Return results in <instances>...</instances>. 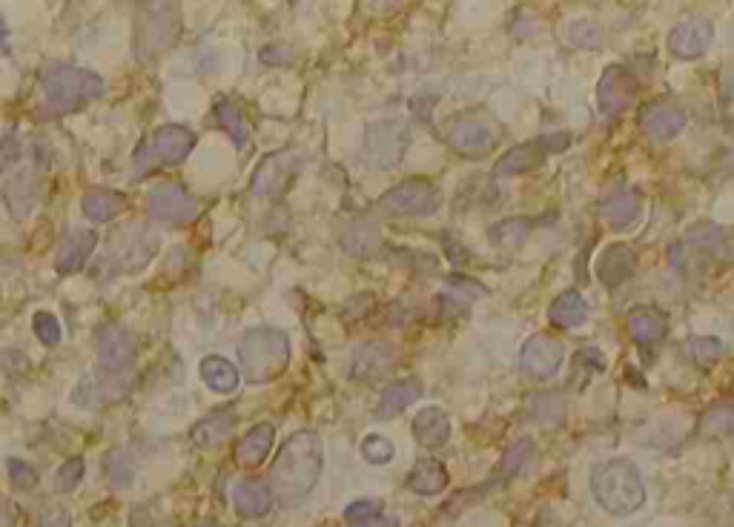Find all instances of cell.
<instances>
[{"instance_id":"20","label":"cell","mask_w":734,"mask_h":527,"mask_svg":"<svg viewBox=\"0 0 734 527\" xmlns=\"http://www.w3.org/2000/svg\"><path fill=\"white\" fill-rule=\"evenodd\" d=\"M273 502H276L273 499V490H270L267 482H261V479H241L233 487V505H236L238 516H244V519H261V516H267Z\"/></svg>"},{"instance_id":"50","label":"cell","mask_w":734,"mask_h":527,"mask_svg":"<svg viewBox=\"0 0 734 527\" xmlns=\"http://www.w3.org/2000/svg\"><path fill=\"white\" fill-rule=\"evenodd\" d=\"M723 92H726V98H732L734 95V66H729L726 75H723Z\"/></svg>"},{"instance_id":"30","label":"cell","mask_w":734,"mask_h":527,"mask_svg":"<svg viewBox=\"0 0 734 527\" xmlns=\"http://www.w3.org/2000/svg\"><path fill=\"white\" fill-rule=\"evenodd\" d=\"M548 318H551L554 327H562V330L580 327L585 318H588V301H585L577 290H565L562 296H557L551 301Z\"/></svg>"},{"instance_id":"35","label":"cell","mask_w":734,"mask_h":527,"mask_svg":"<svg viewBox=\"0 0 734 527\" xmlns=\"http://www.w3.org/2000/svg\"><path fill=\"white\" fill-rule=\"evenodd\" d=\"M528 410H531V416L540 419V422L557 424L562 416H565V399H562L560 393H551V390H545V393H531V396H528Z\"/></svg>"},{"instance_id":"40","label":"cell","mask_w":734,"mask_h":527,"mask_svg":"<svg viewBox=\"0 0 734 527\" xmlns=\"http://www.w3.org/2000/svg\"><path fill=\"white\" fill-rule=\"evenodd\" d=\"M393 444L385 436H367L362 442V456H365L370 464H388L393 459Z\"/></svg>"},{"instance_id":"13","label":"cell","mask_w":734,"mask_h":527,"mask_svg":"<svg viewBox=\"0 0 734 527\" xmlns=\"http://www.w3.org/2000/svg\"><path fill=\"white\" fill-rule=\"evenodd\" d=\"M562 356H565L562 341L551 336H534L525 341V347L519 353V367L531 379H551L560 370Z\"/></svg>"},{"instance_id":"16","label":"cell","mask_w":734,"mask_h":527,"mask_svg":"<svg viewBox=\"0 0 734 527\" xmlns=\"http://www.w3.org/2000/svg\"><path fill=\"white\" fill-rule=\"evenodd\" d=\"M3 201L15 218L29 215L38 201V167L23 164V167L12 169L9 181L3 184Z\"/></svg>"},{"instance_id":"31","label":"cell","mask_w":734,"mask_h":527,"mask_svg":"<svg viewBox=\"0 0 734 527\" xmlns=\"http://www.w3.org/2000/svg\"><path fill=\"white\" fill-rule=\"evenodd\" d=\"M408 487L416 496H436L448 487V470L439 459H425L416 464L411 476H408Z\"/></svg>"},{"instance_id":"46","label":"cell","mask_w":734,"mask_h":527,"mask_svg":"<svg viewBox=\"0 0 734 527\" xmlns=\"http://www.w3.org/2000/svg\"><path fill=\"white\" fill-rule=\"evenodd\" d=\"M264 64H293V49L290 46H267L261 49Z\"/></svg>"},{"instance_id":"19","label":"cell","mask_w":734,"mask_h":527,"mask_svg":"<svg viewBox=\"0 0 734 527\" xmlns=\"http://www.w3.org/2000/svg\"><path fill=\"white\" fill-rule=\"evenodd\" d=\"M637 270V253L628 244H611L600 253L597 261V278L603 281L608 290L623 287L628 278Z\"/></svg>"},{"instance_id":"38","label":"cell","mask_w":734,"mask_h":527,"mask_svg":"<svg viewBox=\"0 0 734 527\" xmlns=\"http://www.w3.org/2000/svg\"><path fill=\"white\" fill-rule=\"evenodd\" d=\"M686 350H689V356L697 361V364L709 367V364H714V361L723 356V341H717V338L709 336L691 338L689 344H686Z\"/></svg>"},{"instance_id":"51","label":"cell","mask_w":734,"mask_h":527,"mask_svg":"<svg viewBox=\"0 0 734 527\" xmlns=\"http://www.w3.org/2000/svg\"><path fill=\"white\" fill-rule=\"evenodd\" d=\"M0 52H9V29H6L3 18H0Z\"/></svg>"},{"instance_id":"49","label":"cell","mask_w":734,"mask_h":527,"mask_svg":"<svg viewBox=\"0 0 734 527\" xmlns=\"http://www.w3.org/2000/svg\"><path fill=\"white\" fill-rule=\"evenodd\" d=\"M0 527H18V510L15 507H0Z\"/></svg>"},{"instance_id":"3","label":"cell","mask_w":734,"mask_h":527,"mask_svg":"<svg viewBox=\"0 0 734 527\" xmlns=\"http://www.w3.org/2000/svg\"><path fill=\"white\" fill-rule=\"evenodd\" d=\"M591 493L611 516H628L646 505L643 476L628 459H611L591 470Z\"/></svg>"},{"instance_id":"4","label":"cell","mask_w":734,"mask_h":527,"mask_svg":"<svg viewBox=\"0 0 734 527\" xmlns=\"http://www.w3.org/2000/svg\"><path fill=\"white\" fill-rule=\"evenodd\" d=\"M238 359L244 379L267 384L279 379L290 364V338L276 327H256L238 341Z\"/></svg>"},{"instance_id":"21","label":"cell","mask_w":734,"mask_h":527,"mask_svg":"<svg viewBox=\"0 0 734 527\" xmlns=\"http://www.w3.org/2000/svg\"><path fill=\"white\" fill-rule=\"evenodd\" d=\"M669 318L663 316L657 307H634L628 313V333L640 347H654L666 338Z\"/></svg>"},{"instance_id":"37","label":"cell","mask_w":734,"mask_h":527,"mask_svg":"<svg viewBox=\"0 0 734 527\" xmlns=\"http://www.w3.org/2000/svg\"><path fill=\"white\" fill-rule=\"evenodd\" d=\"M376 241H379V232H376V227H370L367 221L350 224L345 230V235H342L345 250L353 255H367L373 247H376Z\"/></svg>"},{"instance_id":"48","label":"cell","mask_w":734,"mask_h":527,"mask_svg":"<svg viewBox=\"0 0 734 527\" xmlns=\"http://www.w3.org/2000/svg\"><path fill=\"white\" fill-rule=\"evenodd\" d=\"M347 527H399V519L396 516H370L365 522H356V525H347Z\"/></svg>"},{"instance_id":"25","label":"cell","mask_w":734,"mask_h":527,"mask_svg":"<svg viewBox=\"0 0 734 527\" xmlns=\"http://www.w3.org/2000/svg\"><path fill=\"white\" fill-rule=\"evenodd\" d=\"M233 427H236V413L233 410H216V413H210L207 419L195 424L193 442L201 450H216V447H221L230 439Z\"/></svg>"},{"instance_id":"45","label":"cell","mask_w":734,"mask_h":527,"mask_svg":"<svg viewBox=\"0 0 734 527\" xmlns=\"http://www.w3.org/2000/svg\"><path fill=\"white\" fill-rule=\"evenodd\" d=\"M35 527H72V519H69L66 510L52 507V510H44V513L38 516V525Z\"/></svg>"},{"instance_id":"44","label":"cell","mask_w":734,"mask_h":527,"mask_svg":"<svg viewBox=\"0 0 734 527\" xmlns=\"http://www.w3.org/2000/svg\"><path fill=\"white\" fill-rule=\"evenodd\" d=\"M382 513V505L373 502V499H362V502H353V505L345 510V522L347 525H356V522H365L370 516H379Z\"/></svg>"},{"instance_id":"24","label":"cell","mask_w":734,"mask_h":527,"mask_svg":"<svg viewBox=\"0 0 734 527\" xmlns=\"http://www.w3.org/2000/svg\"><path fill=\"white\" fill-rule=\"evenodd\" d=\"M273 439H276V430H273V424L261 422L256 424L241 442L236 444V464L238 467H247V470H253V467H259L267 456H270V450H273Z\"/></svg>"},{"instance_id":"41","label":"cell","mask_w":734,"mask_h":527,"mask_svg":"<svg viewBox=\"0 0 734 527\" xmlns=\"http://www.w3.org/2000/svg\"><path fill=\"white\" fill-rule=\"evenodd\" d=\"M81 479H84V459H69V462L61 464V470L55 476V490L69 493L81 485Z\"/></svg>"},{"instance_id":"12","label":"cell","mask_w":734,"mask_h":527,"mask_svg":"<svg viewBox=\"0 0 734 527\" xmlns=\"http://www.w3.org/2000/svg\"><path fill=\"white\" fill-rule=\"evenodd\" d=\"M634 98H637V78L628 72L626 66H608L603 72V81L597 86L600 112L608 115V118H614V115L626 112Z\"/></svg>"},{"instance_id":"10","label":"cell","mask_w":734,"mask_h":527,"mask_svg":"<svg viewBox=\"0 0 734 527\" xmlns=\"http://www.w3.org/2000/svg\"><path fill=\"white\" fill-rule=\"evenodd\" d=\"M637 124L646 132L651 141L666 144L671 138H677L686 124H689V112L674 101H651L640 109Z\"/></svg>"},{"instance_id":"6","label":"cell","mask_w":734,"mask_h":527,"mask_svg":"<svg viewBox=\"0 0 734 527\" xmlns=\"http://www.w3.org/2000/svg\"><path fill=\"white\" fill-rule=\"evenodd\" d=\"M367 161L379 169H396L411 147V127L402 121H373L365 132Z\"/></svg>"},{"instance_id":"26","label":"cell","mask_w":734,"mask_h":527,"mask_svg":"<svg viewBox=\"0 0 734 527\" xmlns=\"http://www.w3.org/2000/svg\"><path fill=\"white\" fill-rule=\"evenodd\" d=\"M413 436L422 447H442L451 439V422L439 407H425L416 419H413Z\"/></svg>"},{"instance_id":"22","label":"cell","mask_w":734,"mask_h":527,"mask_svg":"<svg viewBox=\"0 0 734 527\" xmlns=\"http://www.w3.org/2000/svg\"><path fill=\"white\" fill-rule=\"evenodd\" d=\"M683 241L689 247H697V250H706L712 253L714 258H734V241L729 232L723 227H717L712 221H700V224H691L689 230L683 232Z\"/></svg>"},{"instance_id":"14","label":"cell","mask_w":734,"mask_h":527,"mask_svg":"<svg viewBox=\"0 0 734 527\" xmlns=\"http://www.w3.org/2000/svg\"><path fill=\"white\" fill-rule=\"evenodd\" d=\"M396 361H399V350L390 341H370V344H362L353 353L350 376L359 381H376L388 376L390 370L396 367Z\"/></svg>"},{"instance_id":"5","label":"cell","mask_w":734,"mask_h":527,"mask_svg":"<svg viewBox=\"0 0 734 527\" xmlns=\"http://www.w3.org/2000/svg\"><path fill=\"white\" fill-rule=\"evenodd\" d=\"M195 149V132L187 127H178V124H167V127H158L150 132L135 152H132V169L138 178L150 175L152 169L173 167L181 164L190 152Z\"/></svg>"},{"instance_id":"39","label":"cell","mask_w":734,"mask_h":527,"mask_svg":"<svg viewBox=\"0 0 734 527\" xmlns=\"http://www.w3.org/2000/svg\"><path fill=\"white\" fill-rule=\"evenodd\" d=\"M32 327H35V333L38 338L44 341L46 347H55L61 336H64V330H61V321L52 316V313H35L32 318Z\"/></svg>"},{"instance_id":"34","label":"cell","mask_w":734,"mask_h":527,"mask_svg":"<svg viewBox=\"0 0 734 527\" xmlns=\"http://www.w3.org/2000/svg\"><path fill=\"white\" fill-rule=\"evenodd\" d=\"M216 121L221 124V129L233 138L236 147H244V144H247L250 129H247V121H244L241 109H238L233 101H221V104L216 106Z\"/></svg>"},{"instance_id":"11","label":"cell","mask_w":734,"mask_h":527,"mask_svg":"<svg viewBox=\"0 0 734 527\" xmlns=\"http://www.w3.org/2000/svg\"><path fill=\"white\" fill-rule=\"evenodd\" d=\"M299 164H302V158L293 149L267 155L261 161V167L256 169V175H253V192L261 195V198H279L281 192L287 190V184L293 181Z\"/></svg>"},{"instance_id":"17","label":"cell","mask_w":734,"mask_h":527,"mask_svg":"<svg viewBox=\"0 0 734 527\" xmlns=\"http://www.w3.org/2000/svg\"><path fill=\"white\" fill-rule=\"evenodd\" d=\"M640 192L634 187H617L600 198V218L611 230H626L640 218Z\"/></svg>"},{"instance_id":"9","label":"cell","mask_w":734,"mask_h":527,"mask_svg":"<svg viewBox=\"0 0 734 527\" xmlns=\"http://www.w3.org/2000/svg\"><path fill=\"white\" fill-rule=\"evenodd\" d=\"M442 204V192L425 178H408L385 195V207L396 215H431Z\"/></svg>"},{"instance_id":"18","label":"cell","mask_w":734,"mask_h":527,"mask_svg":"<svg viewBox=\"0 0 734 527\" xmlns=\"http://www.w3.org/2000/svg\"><path fill=\"white\" fill-rule=\"evenodd\" d=\"M714 41V26L709 21H686L674 26L669 35V49L683 58V61H694L700 58Z\"/></svg>"},{"instance_id":"7","label":"cell","mask_w":734,"mask_h":527,"mask_svg":"<svg viewBox=\"0 0 734 527\" xmlns=\"http://www.w3.org/2000/svg\"><path fill=\"white\" fill-rule=\"evenodd\" d=\"M95 347H98V359H101V367L107 373H121V370H130L132 361H135V353H138V341H135V333L130 327L118 324V321H109L98 330L95 336Z\"/></svg>"},{"instance_id":"43","label":"cell","mask_w":734,"mask_h":527,"mask_svg":"<svg viewBox=\"0 0 734 527\" xmlns=\"http://www.w3.org/2000/svg\"><path fill=\"white\" fill-rule=\"evenodd\" d=\"M9 476H12V485L18 487V490H32V487L38 485L35 470L26 462H21V459H9Z\"/></svg>"},{"instance_id":"47","label":"cell","mask_w":734,"mask_h":527,"mask_svg":"<svg viewBox=\"0 0 734 527\" xmlns=\"http://www.w3.org/2000/svg\"><path fill=\"white\" fill-rule=\"evenodd\" d=\"M448 284L459 290V293H465V296H485V290H482V284H476V281H468V278H462V275H454V278H448Z\"/></svg>"},{"instance_id":"36","label":"cell","mask_w":734,"mask_h":527,"mask_svg":"<svg viewBox=\"0 0 734 527\" xmlns=\"http://www.w3.org/2000/svg\"><path fill=\"white\" fill-rule=\"evenodd\" d=\"M531 230H534V221H528V218H505V221L491 227V241L505 244V247H517L531 235Z\"/></svg>"},{"instance_id":"29","label":"cell","mask_w":734,"mask_h":527,"mask_svg":"<svg viewBox=\"0 0 734 527\" xmlns=\"http://www.w3.org/2000/svg\"><path fill=\"white\" fill-rule=\"evenodd\" d=\"M419 396H422L419 381H413V379L393 381L388 390L379 396L376 416H379V419H393V416H399L402 410H408L413 401H419Z\"/></svg>"},{"instance_id":"1","label":"cell","mask_w":734,"mask_h":527,"mask_svg":"<svg viewBox=\"0 0 734 527\" xmlns=\"http://www.w3.org/2000/svg\"><path fill=\"white\" fill-rule=\"evenodd\" d=\"M324 470V444L319 433L299 430L279 450L270 467V490L273 499L284 507L302 505L319 485Z\"/></svg>"},{"instance_id":"8","label":"cell","mask_w":734,"mask_h":527,"mask_svg":"<svg viewBox=\"0 0 734 527\" xmlns=\"http://www.w3.org/2000/svg\"><path fill=\"white\" fill-rule=\"evenodd\" d=\"M147 212L158 224H187L198 215V201L181 184H158L150 190Z\"/></svg>"},{"instance_id":"33","label":"cell","mask_w":734,"mask_h":527,"mask_svg":"<svg viewBox=\"0 0 734 527\" xmlns=\"http://www.w3.org/2000/svg\"><path fill=\"white\" fill-rule=\"evenodd\" d=\"M104 476H107L109 487L115 490H124L132 485L135 479V462L127 450H109L107 459H104Z\"/></svg>"},{"instance_id":"32","label":"cell","mask_w":734,"mask_h":527,"mask_svg":"<svg viewBox=\"0 0 734 527\" xmlns=\"http://www.w3.org/2000/svg\"><path fill=\"white\" fill-rule=\"evenodd\" d=\"M201 379L216 393H233L241 376H238V367L233 361L221 359V356H207L201 361Z\"/></svg>"},{"instance_id":"28","label":"cell","mask_w":734,"mask_h":527,"mask_svg":"<svg viewBox=\"0 0 734 527\" xmlns=\"http://www.w3.org/2000/svg\"><path fill=\"white\" fill-rule=\"evenodd\" d=\"M81 207H84V215H87L89 221H95V224H107V221L118 218L121 212L127 210V198H124L121 192L95 187V190H87L84 201H81Z\"/></svg>"},{"instance_id":"2","label":"cell","mask_w":734,"mask_h":527,"mask_svg":"<svg viewBox=\"0 0 734 527\" xmlns=\"http://www.w3.org/2000/svg\"><path fill=\"white\" fill-rule=\"evenodd\" d=\"M104 92H107V86L101 81V75H95L89 69L64 64L49 66L44 72V81H41L38 118H64L69 112L92 104Z\"/></svg>"},{"instance_id":"27","label":"cell","mask_w":734,"mask_h":527,"mask_svg":"<svg viewBox=\"0 0 734 527\" xmlns=\"http://www.w3.org/2000/svg\"><path fill=\"white\" fill-rule=\"evenodd\" d=\"M545 138L537 141V144H522V147H514L508 149L502 158L497 161V167H494V175L497 178H505V175H522V172H531L534 167H540L542 164V155H545ZM551 152V149H548Z\"/></svg>"},{"instance_id":"23","label":"cell","mask_w":734,"mask_h":527,"mask_svg":"<svg viewBox=\"0 0 734 527\" xmlns=\"http://www.w3.org/2000/svg\"><path fill=\"white\" fill-rule=\"evenodd\" d=\"M445 138L462 155H485L491 149V144H494L491 127L476 124V121H454L451 129L445 132Z\"/></svg>"},{"instance_id":"15","label":"cell","mask_w":734,"mask_h":527,"mask_svg":"<svg viewBox=\"0 0 734 527\" xmlns=\"http://www.w3.org/2000/svg\"><path fill=\"white\" fill-rule=\"evenodd\" d=\"M95 247H98V235L87 230V227L66 230L61 244H58V253H55V270L61 275H72L84 270L89 255L95 253Z\"/></svg>"},{"instance_id":"42","label":"cell","mask_w":734,"mask_h":527,"mask_svg":"<svg viewBox=\"0 0 734 527\" xmlns=\"http://www.w3.org/2000/svg\"><path fill=\"white\" fill-rule=\"evenodd\" d=\"M528 453H531V442H528V439H519L517 444L508 447V453H505V459L499 464V470H502L505 476L517 473L519 467L525 464V459H528Z\"/></svg>"}]
</instances>
